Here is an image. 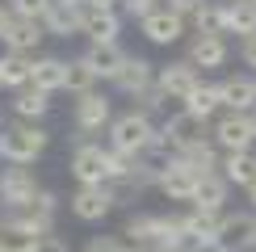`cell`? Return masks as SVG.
<instances>
[{
	"label": "cell",
	"instance_id": "cell-1",
	"mask_svg": "<svg viewBox=\"0 0 256 252\" xmlns=\"http://www.w3.org/2000/svg\"><path fill=\"white\" fill-rule=\"evenodd\" d=\"M156 139H160V126L147 114L126 110L110 122V152H122V156H134L138 160V156H147L156 147Z\"/></svg>",
	"mask_w": 256,
	"mask_h": 252
},
{
	"label": "cell",
	"instance_id": "cell-2",
	"mask_svg": "<svg viewBox=\"0 0 256 252\" xmlns=\"http://www.w3.org/2000/svg\"><path fill=\"white\" fill-rule=\"evenodd\" d=\"M46 147H50V130H42L38 122L0 126V160L4 164H34Z\"/></svg>",
	"mask_w": 256,
	"mask_h": 252
},
{
	"label": "cell",
	"instance_id": "cell-3",
	"mask_svg": "<svg viewBox=\"0 0 256 252\" xmlns=\"http://www.w3.org/2000/svg\"><path fill=\"white\" fill-rule=\"evenodd\" d=\"M38 194H42V185L30 164H8L0 172V206L4 210H30Z\"/></svg>",
	"mask_w": 256,
	"mask_h": 252
},
{
	"label": "cell",
	"instance_id": "cell-4",
	"mask_svg": "<svg viewBox=\"0 0 256 252\" xmlns=\"http://www.w3.org/2000/svg\"><path fill=\"white\" fill-rule=\"evenodd\" d=\"M68 168H72V176H76L80 189L110 185V147H101V143H76Z\"/></svg>",
	"mask_w": 256,
	"mask_h": 252
},
{
	"label": "cell",
	"instance_id": "cell-5",
	"mask_svg": "<svg viewBox=\"0 0 256 252\" xmlns=\"http://www.w3.org/2000/svg\"><path fill=\"white\" fill-rule=\"evenodd\" d=\"M206 139H210V134H206V122L194 118L189 110H180V114H172V118H164V126H160V143H164L172 156L189 152V147H198V143H206Z\"/></svg>",
	"mask_w": 256,
	"mask_h": 252
},
{
	"label": "cell",
	"instance_id": "cell-6",
	"mask_svg": "<svg viewBox=\"0 0 256 252\" xmlns=\"http://www.w3.org/2000/svg\"><path fill=\"white\" fill-rule=\"evenodd\" d=\"M156 84H160V92H164L168 101H189L202 88V72L189 59H176V63H168V68L156 72Z\"/></svg>",
	"mask_w": 256,
	"mask_h": 252
},
{
	"label": "cell",
	"instance_id": "cell-7",
	"mask_svg": "<svg viewBox=\"0 0 256 252\" xmlns=\"http://www.w3.org/2000/svg\"><path fill=\"white\" fill-rule=\"evenodd\" d=\"M210 139H214V147L222 156L227 152H252V143H256L252 118L248 114H222V118L214 122V130H210Z\"/></svg>",
	"mask_w": 256,
	"mask_h": 252
},
{
	"label": "cell",
	"instance_id": "cell-8",
	"mask_svg": "<svg viewBox=\"0 0 256 252\" xmlns=\"http://www.w3.org/2000/svg\"><path fill=\"white\" fill-rule=\"evenodd\" d=\"M198 181H202V176L194 172V168L172 156V160H168V168L160 172L156 189L168 198V202H189V206H194V198H198Z\"/></svg>",
	"mask_w": 256,
	"mask_h": 252
},
{
	"label": "cell",
	"instance_id": "cell-9",
	"mask_svg": "<svg viewBox=\"0 0 256 252\" xmlns=\"http://www.w3.org/2000/svg\"><path fill=\"white\" fill-rule=\"evenodd\" d=\"M68 206H72V214H76L80 223H101V218L118 206V194H114V185H88V189H76Z\"/></svg>",
	"mask_w": 256,
	"mask_h": 252
},
{
	"label": "cell",
	"instance_id": "cell-10",
	"mask_svg": "<svg viewBox=\"0 0 256 252\" xmlns=\"http://www.w3.org/2000/svg\"><path fill=\"white\" fill-rule=\"evenodd\" d=\"M218 248H222V252H256V210L222 214Z\"/></svg>",
	"mask_w": 256,
	"mask_h": 252
},
{
	"label": "cell",
	"instance_id": "cell-11",
	"mask_svg": "<svg viewBox=\"0 0 256 252\" xmlns=\"http://www.w3.org/2000/svg\"><path fill=\"white\" fill-rule=\"evenodd\" d=\"M110 122H114V105L105 92H84V97H76V130L80 134H101V130H110Z\"/></svg>",
	"mask_w": 256,
	"mask_h": 252
},
{
	"label": "cell",
	"instance_id": "cell-12",
	"mask_svg": "<svg viewBox=\"0 0 256 252\" xmlns=\"http://www.w3.org/2000/svg\"><path fill=\"white\" fill-rule=\"evenodd\" d=\"M118 30H122L118 8H97V4H84V8H80V34L88 38V46L118 42Z\"/></svg>",
	"mask_w": 256,
	"mask_h": 252
},
{
	"label": "cell",
	"instance_id": "cell-13",
	"mask_svg": "<svg viewBox=\"0 0 256 252\" xmlns=\"http://www.w3.org/2000/svg\"><path fill=\"white\" fill-rule=\"evenodd\" d=\"M138 30H143V38H147V42H156V46H172V42H180V38H185V17L168 13V8L160 4L152 17H143V21H138Z\"/></svg>",
	"mask_w": 256,
	"mask_h": 252
},
{
	"label": "cell",
	"instance_id": "cell-14",
	"mask_svg": "<svg viewBox=\"0 0 256 252\" xmlns=\"http://www.w3.org/2000/svg\"><path fill=\"white\" fill-rule=\"evenodd\" d=\"M156 63L152 59H143V55H130L126 59V68L118 72V76H114V88L118 92H126V97H138V92H147L156 84Z\"/></svg>",
	"mask_w": 256,
	"mask_h": 252
},
{
	"label": "cell",
	"instance_id": "cell-15",
	"mask_svg": "<svg viewBox=\"0 0 256 252\" xmlns=\"http://www.w3.org/2000/svg\"><path fill=\"white\" fill-rule=\"evenodd\" d=\"M222 110L227 114H252L256 110V76H227L218 80Z\"/></svg>",
	"mask_w": 256,
	"mask_h": 252
},
{
	"label": "cell",
	"instance_id": "cell-16",
	"mask_svg": "<svg viewBox=\"0 0 256 252\" xmlns=\"http://www.w3.org/2000/svg\"><path fill=\"white\" fill-rule=\"evenodd\" d=\"M126 59H130V55H126L118 42H101V46H88V50H84V63L97 72V80H114V76L126 68Z\"/></svg>",
	"mask_w": 256,
	"mask_h": 252
},
{
	"label": "cell",
	"instance_id": "cell-17",
	"mask_svg": "<svg viewBox=\"0 0 256 252\" xmlns=\"http://www.w3.org/2000/svg\"><path fill=\"white\" fill-rule=\"evenodd\" d=\"M227 34H240V38L256 34V4L252 0H222V38Z\"/></svg>",
	"mask_w": 256,
	"mask_h": 252
},
{
	"label": "cell",
	"instance_id": "cell-18",
	"mask_svg": "<svg viewBox=\"0 0 256 252\" xmlns=\"http://www.w3.org/2000/svg\"><path fill=\"white\" fill-rule=\"evenodd\" d=\"M122 236H126V244H134V252L160 248V214H130Z\"/></svg>",
	"mask_w": 256,
	"mask_h": 252
},
{
	"label": "cell",
	"instance_id": "cell-19",
	"mask_svg": "<svg viewBox=\"0 0 256 252\" xmlns=\"http://www.w3.org/2000/svg\"><path fill=\"white\" fill-rule=\"evenodd\" d=\"M227 55H231V50H227V38H210V34H198L194 42H189V63H194V68H202V72H206V68H222V63H227Z\"/></svg>",
	"mask_w": 256,
	"mask_h": 252
},
{
	"label": "cell",
	"instance_id": "cell-20",
	"mask_svg": "<svg viewBox=\"0 0 256 252\" xmlns=\"http://www.w3.org/2000/svg\"><path fill=\"white\" fill-rule=\"evenodd\" d=\"M34 88L42 92H59V88H68V59H59V55H38L34 59Z\"/></svg>",
	"mask_w": 256,
	"mask_h": 252
},
{
	"label": "cell",
	"instance_id": "cell-21",
	"mask_svg": "<svg viewBox=\"0 0 256 252\" xmlns=\"http://www.w3.org/2000/svg\"><path fill=\"white\" fill-rule=\"evenodd\" d=\"M42 38H46L42 21H13V30L4 34V46H8V55H30L34 59V50L42 46Z\"/></svg>",
	"mask_w": 256,
	"mask_h": 252
},
{
	"label": "cell",
	"instance_id": "cell-22",
	"mask_svg": "<svg viewBox=\"0 0 256 252\" xmlns=\"http://www.w3.org/2000/svg\"><path fill=\"white\" fill-rule=\"evenodd\" d=\"M218 172H222V181H227V185L248 189L256 181V152H227V156H222V164H218Z\"/></svg>",
	"mask_w": 256,
	"mask_h": 252
},
{
	"label": "cell",
	"instance_id": "cell-23",
	"mask_svg": "<svg viewBox=\"0 0 256 252\" xmlns=\"http://www.w3.org/2000/svg\"><path fill=\"white\" fill-rule=\"evenodd\" d=\"M13 114L21 122H42L50 114V92L34 88V84H26L21 92H13Z\"/></svg>",
	"mask_w": 256,
	"mask_h": 252
},
{
	"label": "cell",
	"instance_id": "cell-24",
	"mask_svg": "<svg viewBox=\"0 0 256 252\" xmlns=\"http://www.w3.org/2000/svg\"><path fill=\"white\" fill-rule=\"evenodd\" d=\"M42 30L55 38H72L80 34V8L76 4H63V0H55V4L46 8V17H42Z\"/></svg>",
	"mask_w": 256,
	"mask_h": 252
},
{
	"label": "cell",
	"instance_id": "cell-25",
	"mask_svg": "<svg viewBox=\"0 0 256 252\" xmlns=\"http://www.w3.org/2000/svg\"><path fill=\"white\" fill-rule=\"evenodd\" d=\"M30 80H34V59L30 55H0V84L4 88L21 92Z\"/></svg>",
	"mask_w": 256,
	"mask_h": 252
},
{
	"label": "cell",
	"instance_id": "cell-26",
	"mask_svg": "<svg viewBox=\"0 0 256 252\" xmlns=\"http://www.w3.org/2000/svg\"><path fill=\"white\" fill-rule=\"evenodd\" d=\"M227 181H222V172H210L198 181V198H194V210H214L222 214V202H227Z\"/></svg>",
	"mask_w": 256,
	"mask_h": 252
},
{
	"label": "cell",
	"instance_id": "cell-27",
	"mask_svg": "<svg viewBox=\"0 0 256 252\" xmlns=\"http://www.w3.org/2000/svg\"><path fill=\"white\" fill-rule=\"evenodd\" d=\"M185 110L194 114V118H202V122H210V118H214V114L222 110V92H218V84H206V80H202V88H198L194 97L185 101Z\"/></svg>",
	"mask_w": 256,
	"mask_h": 252
},
{
	"label": "cell",
	"instance_id": "cell-28",
	"mask_svg": "<svg viewBox=\"0 0 256 252\" xmlns=\"http://www.w3.org/2000/svg\"><path fill=\"white\" fill-rule=\"evenodd\" d=\"M194 26H198V34L222 38V0H206V4L194 13Z\"/></svg>",
	"mask_w": 256,
	"mask_h": 252
},
{
	"label": "cell",
	"instance_id": "cell-29",
	"mask_svg": "<svg viewBox=\"0 0 256 252\" xmlns=\"http://www.w3.org/2000/svg\"><path fill=\"white\" fill-rule=\"evenodd\" d=\"M92 84H97V72L80 59H68V92H76V97H84V92H92Z\"/></svg>",
	"mask_w": 256,
	"mask_h": 252
},
{
	"label": "cell",
	"instance_id": "cell-30",
	"mask_svg": "<svg viewBox=\"0 0 256 252\" xmlns=\"http://www.w3.org/2000/svg\"><path fill=\"white\" fill-rule=\"evenodd\" d=\"M4 4L13 8L17 21H42V17H46V8L55 4V0H4Z\"/></svg>",
	"mask_w": 256,
	"mask_h": 252
},
{
	"label": "cell",
	"instance_id": "cell-31",
	"mask_svg": "<svg viewBox=\"0 0 256 252\" xmlns=\"http://www.w3.org/2000/svg\"><path fill=\"white\" fill-rule=\"evenodd\" d=\"M164 101H168V97L160 92V84H152L147 92H138V97H134V105H130V110H134V114H147V118H152V114H160V105H164Z\"/></svg>",
	"mask_w": 256,
	"mask_h": 252
},
{
	"label": "cell",
	"instance_id": "cell-32",
	"mask_svg": "<svg viewBox=\"0 0 256 252\" xmlns=\"http://www.w3.org/2000/svg\"><path fill=\"white\" fill-rule=\"evenodd\" d=\"M84 252H134V248L126 244V240H118V236H92Z\"/></svg>",
	"mask_w": 256,
	"mask_h": 252
},
{
	"label": "cell",
	"instance_id": "cell-33",
	"mask_svg": "<svg viewBox=\"0 0 256 252\" xmlns=\"http://www.w3.org/2000/svg\"><path fill=\"white\" fill-rule=\"evenodd\" d=\"M30 252H72V248H68V240H63V236L50 231V236H38L34 244H30Z\"/></svg>",
	"mask_w": 256,
	"mask_h": 252
},
{
	"label": "cell",
	"instance_id": "cell-34",
	"mask_svg": "<svg viewBox=\"0 0 256 252\" xmlns=\"http://www.w3.org/2000/svg\"><path fill=\"white\" fill-rule=\"evenodd\" d=\"M156 8H160L156 0H122V13H126V17H134V21H143V17H152Z\"/></svg>",
	"mask_w": 256,
	"mask_h": 252
},
{
	"label": "cell",
	"instance_id": "cell-35",
	"mask_svg": "<svg viewBox=\"0 0 256 252\" xmlns=\"http://www.w3.org/2000/svg\"><path fill=\"white\" fill-rule=\"evenodd\" d=\"M202 4H206V0H164V8H168V13H176V17H194Z\"/></svg>",
	"mask_w": 256,
	"mask_h": 252
},
{
	"label": "cell",
	"instance_id": "cell-36",
	"mask_svg": "<svg viewBox=\"0 0 256 252\" xmlns=\"http://www.w3.org/2000/svg\"><path fill=\"white\" fill-rule=\"evenodd\" d=\"M240 59H244V63H248V68L256 72V34H252V38H244V46H240Z\"/></svg>",
	"mask_w": 256,
	"mask_h": 252
},
{
	"label": "cell",
	"instance_id": "cell-37",
	"mask_svg": "<svg viewBox=\"0 0 256 252\" xmlns=\"http://www.w3.org/2000/svg\"><path fill=\"white\" fill-rule=\"evenodd\" d=\"M13 8H8V4H0V42H4V34H8V30H13Z\"/></svg>",
	"mask_w": 256,
	"mask_h": 252
},
{
	"label": "cell",
	"instance_id": "cell-38",
	"mask_svg": "<svg viewBox=\"0 0 256 252\" xmlns=\"http://www.w3.org/2000/svg\"><path fill=\"white\" fill-rule=\"evenodd\" d=\"M248 202H252V210H256V181L248 185Z\"/></svg>",
	"mask_w": 256,
	"mask_h": 252
},
{
	"label": "cell",
	"instance_id": "cell-39",
	"mask_svg": "<svg viewBox=\"0 0 256 252\" xmlns=\"http://www.w3.org/2000/svg\"><path fill=\"white\" fill-rule=\"evenodd\" d=\"M63 4H76V8H84V4H88V0H63Z\"/></svg>",
	"mask_w": 256,
	"mask_h": 252
},
{
	"label": "cell",
	"instance_id": "cell-40",
	"mask_svg": "<svg viewBox=\"0 0 256 252\" xmlns=\"http://www.w3.org/2000/svg\"><path fill=\"white\" fill-rule=\"evenodd\" d=\"M152 252H185V248H152Z\"/></svg>",
	"mask_w": 256,
	"mask_h": 252
},
{
	"label": "cell",
	"instance_id": "cell-41",
	"mask_svg": "<svg viewBox=\"0 0 256 252\" xmlns=\"http://www.w3.org/2000/svg\"><path fill=\"white\" fill-rule=\"evenodd\" d=\"M248 118H252V130H256V110H252V114H248Z\"/></svg>",
	"mask_w": 256,
	"mask_h": 252
},
{
	"label": "cell",
	"instance_id": "cell-42",
	"mask_svg": "<svg viewBox=\"0 0 256 252\" xmlns=\"http://www.w3.org/2000/svg\"><path fill=\"white\" fill-rule=\"evenodd\" d=\"M0 88H4V84H0Z\"/></svg>",
	"mask_w": 256,
	"mask_h": 252
},
{
	"label": "cell",
	"instance_id": "cell-43",
	"mask_svg": "<svg viewBox=\"0 0 256 252\" xmlns=\"http://www.w3.org/2000/svg\"><path fill=\"white\" fill-rule=\"evenodd\" d=\"M252 4H256V0H252Z\"/></svg>",
	"mask_w": 256,
	"mask_h": 252
}]
</instances>
